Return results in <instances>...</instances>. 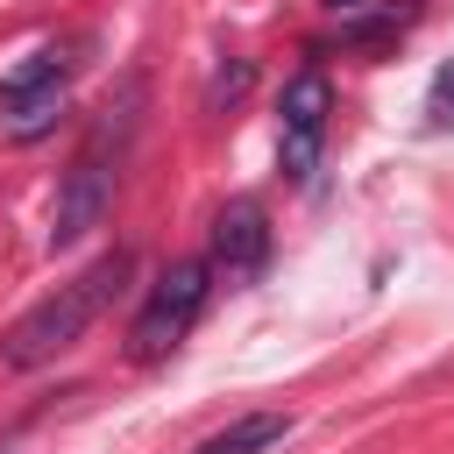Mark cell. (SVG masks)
Listing matches in <instances>:
<instances>
[{
  "label": "cell",
  "mask_w": 454,
  "mask_h": 454,
  "mask_svg": "<svg viewBox=\"0 0 454 454\" xmlns=\"http://www.w3.org/2000/svg\"><path fill=\"white\" fill-rule=\"evenodd\" d=\"M284 433H291V411H241L234 426L206 433L192 454H262V447H277Z\"/></svg>",
  "instance_id": "5"
},
{
  "label": "cell",
  "mask_w": 454,
  "mask_h": 454,
  "mask_svg": "<svg viewBox=\"0 0 454 454\" xmlns=\"http://www.w3.org/2000/svg\"><path fill=\"white\" fill-rule=\"evenodd\" d=\"M433 121H440V128H454V64H440V71H433Z\"/></svg>",
  "instance_id": "8"
},
{
  "label": "cell",
  "mask_w": 454,
  "mask_h": 454,
  "mask_svg": "<svg viewBox=\"0 0 454 454\" xmlns=\"http://www.w3.org/2000/svg\"><path fill=\"white\" fill-rule=\"evenodd\" d=\"M128 248H106V255H92L71 284H57L43 305H28L7 333H0V362L7 369H43V362H57L64 348H78L85 340V326L114 305V291L128 284Z\"/></svg>",
  "instance_id": "1"
},
{
  "label": "cell",
  "mask_w": 454,
  "mask_h": 454,
  "mask_svg": "<svg viewBox=\"0 0 454 454\" xmlns=\"http://www.w3.org/2000/svg\"><path fill=\"white\" fill-rule=\"evenodd\" d=\"M43 85H64V57H57V50H35L28 64H14V71L0 78V92H7V99H21V92H43Z\"/></svg>",
  "instance_id": "6"
},
{
  "label": "cell",
  "mask_w": 454,
  "mask_h": 454,
  "mask_svg": "<svg viewBox=\"0 0 454 454\" xmlns=\"http://www.w3.org/2000/svg\"><path fill=\"white\" fill-rule=\"evenodd\" d=\"M206 291H213V262H170V270L149 284L142 312H135L128 355H135V362H163V355L192 333V319L206 312Z\"/></svg>",
  "instance_id": "2"
},
{
  "label": "cell",
  "mask_w": 454,
  "mask_h": 454,
  "mask_svg": "<svg viewBox=\"0 0 454 454\" xmlns=\"http://www.w3.org/2000/svg\"><path fill=\"white\" fill-rule=\"evenodd\" d=\"M57 106H64V85L21 92V99H14V135H35V128H50V121H57Z\"/></svg>",
  "instance_id": "7"
},
{
  "label": "cell",
  "mask_w": 454,
  "mask_h": 454,
  "mask_svg": "<svg viewBox=\"0 0 454 454\" xmlns=\"http://www.w3.org/2000/svg\"><path fill=\"white\" fill-rule=\"evenodd\" d=\"M241 85H248V64H234V71H220V78H213V99H234Z\"/></svg>",
  "instance_id": "9"
},
{
  "label": "cell",
  "mask_w": 454,
  "mask_h": 454,
  "mask_svg": "<svg viewBox=\"0 0 454 454\" xmlns=\"http://www.w3.org/2000/svg\"><path fill=\"white\" fill-rule=\"evenodd\" d=\"M270 262V220L255 199H227L220 220H213V270L227 277H255Z\"/></svg>",
  "instance_id": "4"
},
{
  "label": "cell",
  "mask_w": 454,
  "mask_h": 454,
  "mask_svg": "<svg viewBox=\"0 0 454 454\" xmlns=\"http://www.w3.org/2000/svg\"><path fill=\"white\" fill-rule=\"evenodd\" d=\"M326 114H333V85H326V71H298V78L277 92V163H284L291 184H305V177L319 170Z\"/></svg>",
  "instance_id": "3"
},
{
  "label": "cell",
  "mask_w": 454,
  "mask_h": 454,
  "mask_svg": "<svg viewBox=\"0 0 454 454\" xmlns=\"http://www.w3.org/2000/svg\"><path fill=\"white\" fill-rule=\"evenodd\" d=\"M326 7H362V0H326Z\"/></svg>",
  "instance_id": "10"
}]
</instances>
